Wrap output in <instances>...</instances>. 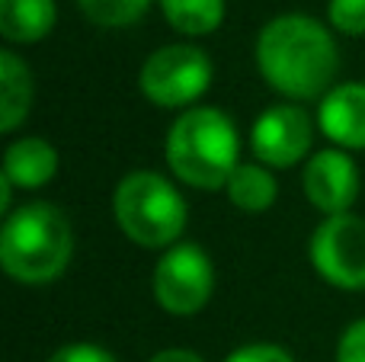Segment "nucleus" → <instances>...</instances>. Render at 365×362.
Segmentation results:
<instances>
[{
  "mask_svg": "<svg viewBox=\"0 0 365 362\" xmlns=\"http://www.w3.org/2000/svg\"><path fill=\"white\" fill-rule=\"evenodd\" d=\"M257 64L276 93L289 100H324L340 71V48L334 32L314 16L282 13L259 29Z\"/></svg>",
  "mask_w": 365,
  "mask_h": 362,
  "instance_id": "f257e3e1",
  "label": "nucleus"
},
{
  "mask_svg": "<svg viewBox=\"0 0 365 362\" xmlns=\"http://www.w3.org/2000/svg\"><path fill=\"white\" fill-rule=\"evenodd\" d=\"M74 257V228L51 202H29L6 215L0 231V267L23 286L55 282Z\"/></svg>",
  "mask_w": 365,
  "mask_h": 362,
  "instance_id": "f03ea898",
  "label": "nucleus"
},
{
  "mask_svg": "<svg viewBox=\"0 0 365 362\" xmlns=\"http://www.w3.org/2000/svg\"><path fill=\"white\" fill-rule=\"evenodd\" d=\"M234 119L215 106H192L177 115L167 135V164L192 190H221L240 167Z\"/></svg>",
  "mask_w": 365,
  "mask_h": 362,
  "instance_id": "7ed1b4c3",
  "label": "nucleus"
},
{
  "mask_svg": "<svg viewBox=\"0 0 365 362\" xmlns=\"http://www.w3.org/2000/svg\"><path fill=\"white\" fill-rule=\"evenodd\" d=\"M113 212L122 234L138 247H173L186 228V199L170 180L154 170L122 177L113 196Z\"/></svg>",
  "mask_w": 365,
  "mask_h": 362,
  "instance_id": "20e7f679",
  "label": "nucleus"
},
{
  "mask_svg": "<svg viewBox=\"0 0 365 362\" xmlns=\"http://www.w3.org/2000/svg\"><path fill=\"white\" fill-rule=\"evenodd\" d=\"M141 93L160 109H180L195 103L212 87V58L195 45H164L141 64Z\"/></svg>",
  "mask_w": 365,
  "mask_h": 362,
  "instance_id": "39448f33",
  "label": "nucleus"
},
{
  "mask_svg": "<svg viewBox=\"0 0 365 362\" xmlns=\"http://www.w3.org/2000/svg\"><path fill=\"white\" fill-rule=\"evenodd\" d=\"M154 299L173 318L199 314L215 292V267L212 257L199 244H173L154 267Z\"/></svg>",
  "mask_w": 365,
  "mask_h": 362,
  "instance_id": "423d86ee",
  "label": "nucleus"
},
{
  "mask_svg": "<svg viewBox=\"0 0 365 362\" xmlns=\"http://www.w3.org/2000/svg\"><path fill=\"white\" fill-rule=\"evenodd\" d=\"M308 254L321 279L346 292H365V218L343 212L314 228Z\"/></svg>",
  "mask_w": 365,
  "mask_h": 362,
  "instance_id": "0eeeda50",
  "label": "nucleus"
},
{
  "mask_svg": "<svg viewBox=\"0 0 365 362\" xmlns=\"http://www.w3.org/2000/svg\"><path fill=\"white\" fill-rule=\"evenodd\" d=\"M311 141H314V122L295 103H276L263 109L250 132L253 154L266 167H295L302 157H308Z\"/></svg>",
  "mask_w": 365,
  "mask_h": 362,
  "instance_id": "6e6552de",
  "label": "nucleus"
},
{
  "mask_svg": "<svg viewBox=\"0 0 365 362\" xmlns=\"http://www.w3.org/2000/svg\"><path fill=\"white\" fill-rule=\"evenodd\" d=\"M304 196L314 209L324 215H343L359 196V167L343 148H327V151L311 154L302 173Z\"/></svg>",
  "mask_w": 365,
  "mask_h": 362,
  "instance_id": "1a4fd4ad",
  "label": "nucleus"
},
{
  "mask_svg": "<svg viewBox=\"0 0 365 362\" xmlns=\"http://www.w3.org/2000/svg\"><path fill=\"white\" fill-rule=\"evenodd\" d=\"M317 125L343 151L365 148V83H336L317 106Z\"/></svg>",
  "mask_w": 365,
  "mask_h": 362,
  "instance_id": "9d476101",
  "label": "nucleus"
},
{
  "mask_svg": "<svg viewBox=\"0 0 365 362\" xmlns=\"http://www.w3.org/2000/svg\"><path fill=\"white\" fill-rule=\"evenodd\" d=\"M58 173V151L45 138H19L4 151V177L16 190H38Z\"/></svg>",
  "mask_w": 365,
  "mask_h": 362,
  "instance_id": "9b49d317",
  "label": "nucleus"
},
{
  "mask_svg": "<svg viewBox=\"0 0 365 362\" xmlns=\"http://www.w3.org/2000/svg\"><path fill=\"white\" fill-rule=\"evenodd\" d=\"M55 0H0V36L6 42H38L55 29Z\"/></svg>",
  "mask_w": 365,
  "mask_h": 362,
  "instance_id": "f8f14e48",
  "label": "nucleus"
},
{
  "mask_svg": "<svg viewBox=\"0 0 365 362\" xmlns=\"http://www.w3.org/2000/svg\"><path fill=\"white\" fill-rule=\"evenodd\" d=\"M32 71L16 51H0V132H13L29 115Z\"/></svg>",
  "mask_w": 365,
  "mask_h": 362,
  "instance_id": "ddd939ff",
  "label": "nucleus"
},
{
  "mask_svg": "<svg viewBox=\"0 0 365 362\" xmlns=\"http://www.w3.org/2000/svg\"><path fill=\"white\" fill-rule=\"evenodd\" d=\"M227 199L237 205L240 212H250V215H259V212L272 209L279 196V183L266 167L259 164H240L237 170L227 180Z\"/></svg>",
  "mask_w": 365,
  "mask_h": 362,
  "instance_id": "4468645a",
  "label": "nucleus"
},
{
  "mask_svg": "<svg viewBox=\"0 0 365 362\" xmlns=\"http://www.w3.org/2000/svg\"><path fill=\"white\" fill-rule=\"evenodd\" d=\"M160 13L180 36H208L225 23V0H160Z\"/></svg>",
  "mask_w": 365,
  "mask_h": 362,
  "instance_id": "2eb2a0df",
  "label": "nucleus"
},
{
  "mask_svg": "<svg viewBox=\"0 0 365 362\" xmlns=\"http://www.w3.org/2000/svg\"><path fill=\"white\" fill-rule=\"evenodd\" d=\"M83 10V16L90 23L103 26V29H125L135 26L148 10L151 0H77Z\"/></svg>",
  "mask_w": 365,
  "mask_h": 362,
  "instance_id": "dca6fc26",
  "label": "nucleus"
},
{
  "mask_svg": "<svg viewBox=\"0 0 365 362\" xmlns=\"http://www.w3.org/2000/svg\"><path fill=\"white\" fill-rule=\"evenodd\" d=\"M327 19L343 36H365V0H330Z\"/></svg>",
  "mask_w": 365,
  "mask_h": 362,
  "instance_id": "f3484780",
  "label": "nucleus"
},
{
  "mask_svg": "<svg viewBox=\"0 0 365 362\" xmlns=\"http://www.w3.org/2000/svg\"><path fill=\"white\" fill-rule=\"evenodd\" d=\"M336 362H365V318L353 321L336 343Z\"/></svg>",
  "mask_w": 365,
  "mask_h": 362,
  "instance_id": "a211bd4d",
  "label": "nucleus"
},
{
  "mask_svg": "<svg viewBox=\"0 0 365 362\" xmlns=\"http://www.w3.org/2000/svg\"><path fill=\"white\" fill-rule=\"evenodd\" d=\"M225 362H295V359H292L289 350H282L276 343H250L234 350Z\"/></svg>",
  "mask_w": 365,
  "mask_h": 362,
  "instance_id": "6ab92c4d",
  "label": "nucleus"
},
{
  "mask_svg": "<svg viewBox=\"0 0 365 362\" xmlns=\"http://www.w3.org/2000/svg\"><path fill=\"white\" fill-rule=\"evenodd\" d=\"M48 362H115V356L96 343H68L58 353H51Z\"/></svg>",
  "mask_w": 365,
  "mask_h": 362,
  "instance_id": "aec40b11",
  "label": "nucleus"
},
{
  "mask_svg": "<svg viewBox=\"0 0 365 362\" xmlns=\"http://www.w3.org/2000/svg\"><path fill=\"white\" fill-rule=\"evenodd\" d=\"M151 362H205V359H202L199 353H192V350H180V346H177V350H160Z\"/></svg>",
  "mask_w": 365,
  "mask_h": 362,
  "instance_id": "412c9836",
  "label": "nucleus"
},
{
  "mask_svg": "<svg viewBox=\"0 0 365 362\" xmlns=\"http://www.w3.org/2000/svg\"><path fill=\"white\" fill-rule=\"evenodd\" d=\"M13 190H16V186H13L10 180L0 173V212H6L13 205Z\"/></svg>",
  "mask_w": 365,
  "mask_h": 362,
  "instance_id": "4be33fe9",
  "label": "nucleus"
}]
</instances>
